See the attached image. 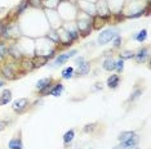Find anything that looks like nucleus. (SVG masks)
Here are the masks:
<instances>
[{
  "label": "nucleus",
  "mask_w": 151,
  "mask_h": 149,
  "mask_svg": "<svg viewBox=\"0 0 151 149\" xmlns=\"http://www.w3.org/2000/svg\"><path fill=\"white\" fill-rule=\"evenodd\" d=\"M133 149H141V148H138V147H134V148H133Z\"/></svg>",
  "instance_id": "c9c22d12"
},
{
  "label": "nucleus",
  "mask_w": 151,
  "mask_h": 149,
  "mask_svg": "<svg viewBox=\"0 0 151 149\" xmlns=\"http://www.w3.org/2000/svg\"><path fill=\"white\" fill-rule=\"evenodd\" d=\"M120 84V77L118 74H111V76L107 79V86L110 89H116Z\"/></svg>",
  "instance_id": "1a4fd4ad"
},
{
  "label": "nucleus",
  "mask_w": 151,
  "mask_h": 149,
  "mask_svg": "<svg viewBox=\"0 0 151 149\" xmlns=\"http://www.w3.org/2000/svg\"><path fill=\"white\" fill-rule=\"evenodd\" d=\"M111 41H112V45H114V48H119V46L122 45V37L118 35V36H115L114 39L111 40Z\"/></svg>",
  "instance_id": "cd10ccee"
},
{
  "label": "nucleus",
  "mask_w": 151,
  "mask_h": 149,
  "mask_svg": "<svg viewBox=\"0 0 151 149\" xmlns=\"http://www.w3.org/2000/svg\"><path fill=\"white\" fill-rule=\"evenodd\" d=\"M115 66H116V60H114L112 58H107L102 64V67H104V70L106 71H115Z\"/></svg>",
  "instance_id": "4468645a"
},
{
  "label": "nucleus",
  "mask_w": 151,
  "mask_h": 149,
  "mask_svg": "<svg viewBox=\"0 0 151 149\" xmlns=\"http://www.w3.org/2000/svg\"><path fill=\"white\" fill-rule=\"evenodd\" d=\"M79 37V32L76 30H73V31H67V41L68 43H74L75 40H78Z\"/></svg>",
  "instance_id": "aec40b11"
},
{
  "label": "nucleus",
  "mask_w": 151,
  "mask_h": 149,
  "mask_svg": "<svg viewBox=\"0 0 151 149\" xmlns=\"http://www.w3.org/2000/svg\"><path fill=\"white\" fill-rule=\"evenodd\" d=\"M146 37H147V30H141L138 33H136L133 36V39H136L138 43H143L146 40Z\"/></svg>",
  "instance_id": "a211bd4d"
},
{
  "label": "nucleus",
  "mask_w": 151,
  "mask_h": 149,
  "mask_svg": "<svg viewBox=\"0 0 151 149\" xmlns=\"http://www.w3.org/2000/svg\"><path fill=\"white\" fill-rule=\"evenodd\" d=\"M19 66L23 68V71L25 72H27V71H32L35 67H34V62L32 59H29V58H22L21 59V64Z\"/></svg>",
  "instance_id": "9b49d317"
},
{
  "label": "nucleus",
  "mask_w": 151,
  "mask_h": 149,
  "mask_svg": "<svg viewBox=\"0 0 151 149\" xmlns=\"http://www.w3.org/2000/svg\"><path fill=\"white\" fill-rule=\"evenodd\" d=\"M143 13H145V9H141V11H138L137 13H134V14H129L128 17L129 18H138V17H141L143 14Z\"/></svg>",
  "instance_id": "c756f323"
},
{
  "label": "nucleus",
  "mask_w": 151,
  "mask_h": 149,
  "mask_svg": "<svg viewBox=\"0 0 151 149\" xmlns=\"http://www.w3.org/2000/svg\"><path fill=\"white\" fill-rule=\"evenodd\" d=\"M27 1H29V5L35 6V8H39L43 5V0H27Z\"/></svg>",
  "instance_id": "bb28decb"
},
{
  "label": "nucleus",
  "mask_w": 151,
  "mask_h": 149,
  "mask_svg": "<svg viewBox=\"0 0 151 149\" xmlns=\"http://www.w3.org/2000/svg\"><path fill=\"white\" fill-rule=\"evenodd\" d=\"M134 135H136L134 131H123L118 136V139H119V141H125V140H128V139L133 138Z\"/></svg>",
  "instance_id": "f3484780"
},
{
  "label": "nucleus",
  "mask_w": 151,
  "mask_h": 149,
  "mask_svg": "<svg viewBox=\"0 0 151 149\" xmlns=\"http://www.w3.org/2000/svg\"><path fill=\"white\" fill-rule=\"evenodd\" d=\"M48 39L52 40L53 43H60L61 39H60V33H57L56 31H50L48 33Z\"/></svg>",
  "instance_id": "4be33fe9"
},
{
  "label": "nucleus",
  "mask_w": 151,
  "mask_h": 149,
  "mask_svg": "<svg viewBox=\"0 0 151 149\" xmlns=\"http://www.w3.org/2000/svg\"><path fill=\"white\" fill-rule=\"evenodd\" d=\"M79 68H78V74H87L89 72V70H91V66H89V63L88 62H85L83 63L81 66H78Z\"/></svg>",
  "instance_id": "6ab92c4d"
},
{
  "label": "nucleus",
  "mask_w": 151,
  "mask_h": 149,
  "mask_svg": "<svg viewBox=\"0 0 151 149\" xmlns=\"http://www.w3.org/2000/svg\"><path fill=\"white\" fill-rule=\"evenodd\" d=\"M139 143V136L138 135H134L133 138L128 139L125 141H120V144L118 147H115L114 149H133L134 147H137V144Z\"/></svg>",
  "instance_id": "7ed1b4c3"
},
{
  "label": "nucleus",
  "mask_w": 151,
  "mask_h": 149,
  "mask_svg": "<svg viewBox=\"0 0 151 149\" xmlns=\"http://www.w3.org/2000/svg\"><path fill=\"white\" fill-rule=\"evenodd\" d=\"M147 57H149V48H142V49L138 50V53L134 54V58H136V60L138 63L145 62Z\"/></svg>",
  "instance_id": "0eeeda50"
},
{
  "label": "nucleus",
  "mask_w": 151,
  "mask_h": 149,
  "mask_svg": "<svg viewBox=\"0 0 151 149\" xmlns=\"http://www.w3.org/2000/svg\"><path fill=\"white\" fill-rule=\"evenodd\" d=\"M9 149H23V143H22V139L21 136H16L9 140L8 143Z\"/></svg>",
  "instance_id": "423d86ee"
},
{
  "label": "nucleus",
  "mask_w": 151,
  "mask_h": 149,
  "mask_svg": "<svg viewBox=\"0 0 151 149\" xmlns=\"http://www.w3.org/2000/svg\"><path fill=\"white\" fill-rule=\"evenodd\" d=\"M27 6H29V1H27V0H22V1L19 3L18 8H17V13H18V14H21V13H23V12L26 11Z\"/></svg>",
  "instance_id": "5701e85b"
},
{
  "label": "nucleus",
  "mask_w": 151,
  "mask_h": 149,
  "mask_svg": "<svg viewBox=\"0 0 151 149\" xmlns=\"http://www.w3.org/2000/svg\"><path fill=\"white\" fill-rule=\"evenodd\" d=\"M62 91H63V85L61 82H57L54 86H52L49 94L50 95H53V96H60L61 94H62Z\"/></svg>",
  "instance_id": "f8f14e48"
},
{
  "label": "nucleus",
  "mask_w": 151,
  "mask_h": 149,
  "mask_svg": "<svg viewBox=\"0 0 151 149\" xmlns=\"http://www.w3.org/2000/svg\"><path fill=\"white\" fill-rule=\"evenodd\" d=\"M4 127H5V123L3 122L1 120H0V131H1V130H4Z\"/></svg>",
  "instance_id": "473e14b6"
},
{
  "label": "nucleus",
  "mask_w": 151,
  "mask_h": 149,
  "mask_svg": "<svg viewBox=\"0 0 151 149\" xmlns=\"http://www.w3.org/2000/svg\"><path fill=\"white\" fill-rule=\"evenodd\" d=\"M141 94H142V90H141V89H136V90L132 93V95H130V98H129V101L136 100L137 98H139Z\"/></svg>",
  "instance_id": "393cba45"
},
{
  "label": "nucleus",
  "mask_w": 151,
  "mask_h": 149,
  "mask_svg": "<svg viewBox=\"0 0 151 149\" xmlns=\"http://www.w3.org/2000/svg\"><path fill=\"white\" fill-rule=\"evenodd\" d=\"M52 82H53V79H50V77H45V79H40V80L36 82V89L40 91L42 89H44V87L48 86L49 84H52Z\"/></svg>",
  "instance_id": "ddd939ff"
},
{
  "label": "nucleus",
  "mask_w": 151,
  "mask_h": 149,
  "mask_svg": "<svg viewBox=\"0 0 151 149\" xmlns=\"http://www.w3.org/2000/svg\"><path fill=\"white\" fill-rule=\"evenodd\" d=\"M123 68H124V60L123 59H119L116 60V66H115V70L118 72H123Z\"/></svg>",
  "instance_id": "a878e982"
},
{
  "label": "nucleus",
  "mask_w": 151,
  "mask_h": 149,
  "mask_svg": "<svg viewBox=\"0 0 151 149\" xmlns=\"http://www.w3.org/2000/svg\"><path fill=\"white\" fill-rule=\"evenodd\" d=\"M118 35H119L118 28H107V30H105V31H102L101 33H99L98 43L101 44V45L107 44V43H110L115 36H118Z\"/></svg>",
  "instance_id": "f257e3e1"
},
{
  "label": "nucleus",
  "mask_w": 151,
  "mask_h": 149,
  "mask_svg": "<svg viewBox=\"0 0 151 149\" xmlns=\"http://www.w3.org/2000/svg\"><path fill=\"white\" fill-rule=\"evenodd\" d=\"M8 55V45L5 43H0V59Z\"/></svg>",
  "instance_id": "412c9836"
},
{
  "label": "nucleus",
  "mask_w": 151,
  "mask_h": 149,
  "mask_svg": "<svg viewBox=\"0 0 151 149\" xmlns=\"http://www.w3.org/2000/svg\"><path fill=\"white\" fill-rule=\"evenodd\" d=\"M94 126H96L94 123H92V125H87V126L84 127V131H85V133H89V131L93 130V127H94Z\"/></svg>",
  "instance_id": "7c9ffc66"
},
{
  "label": "nucleus",
  "mask_w": 151,
  "mask_h": 149,
  "mask_svg": "<svg viewBox=\"0 0 151 149\" xmlns=\"http://www.w3.org/2000/svg\"><path fill=\"white\" fill-rule=\"evenodd\" d=\"M11 100H12V91L5 89L0 94V106H5V104H8Z\"/></svg>",
  "instance_id": "6e6552de"
},
{
  "label": "nucleus",
  "mask_w": 151,
  "mask_h": 149,
  "mask_svg": "<svg viewBox=\"0 0 151 149\" xmlns=\"http://www.w3.org/2000/svg\"><path fill=\"white\" fill-rule=\"evenodd\" d=\"M32 62H34V67L37 68V67H42V66H44V64H47L48 58H47V55L39 54V55H36L35 58L32 59Z\"/></svg>",
  "instance_id": "9d476101"
},
{
  "label": "nucleus",
  "mask_w": 151,
  "mask_h": 149,
  "mask_svg": "<svg viewBox=\"0 0 151 149\" xmlns=\"http://www.w3.org/2000/svg\"><path fill=\"white\" fill-rule=\"evenodd\" d=\"M74 136H75V131L74 130H68L66 134L63 135V144L65 145H68L73 143L74 140Z\"/></svg>",
  "instance_id": "dca6fc26"
},
{
  "label": "nucleus",
  "mask_w": 151,
  "mask_h": 149,
  "mask_svg": "<svg viewBox=\"0 0 151 149\" xmlns=\"http://www.w3.org/2000/svg\"><path fill=\"white\" fill-rule=\"evenodd\" d=\"M29 107V100L26 99V98H19V99H17L13 101V111L16 112V113H22V112L26 111V108Z\"/></svg>",
  "instance_id": "39448f33"
},
{
  "label": "nucleus",
  "mask_w": 151,
  "mask_h": 149,
  "mask_svg": "<svg viewBox=\"0 0 151 149\" xmlns=\"http://www.w3.org/2000/svg\"><path fill=\"white\" fill-rule=\"evenodd\" d=\"M4 85H5V81L4 80H0V87H3Z\"/></svg>",
  "instance_id": "72a5a7b5"
},
{
  "label": "nucleus",
  "mask_w": 151,
  "mask_h": 149,
  "mask_svg": "<svg viewBox=\"0 0 151 149\" xmlns=\"http://www.w3.org/2000/svg\"><path fill=\"white\" fill-rule=\"evenodd\" d=\"M75 71L73 67H66L65 70H62V72H61V77H62L63 80H70L71 77L74 76Z\"/></svg>",
  "instance_id": "2eb2a0df"
},
{
  "label": "nucleus",
  "mask_w": 151,
  "mask_h": 149,
  "mask_svg": "<svg viewBox=\"0 0 151 149\" xmlns=\"http://www.w3.org/2000/svg\"><path fill=\"white\" fill-rule=\"evenodd\" d=\"M52 86H53V82H52V84H49L48 86H45L44 89L40 90V94H42L43 96H44V95H48V94H49V91H50V89H52Z\"/></svg>",
  "instance_id": "c85d7f7f"
},
{
  "label": "nucleus",
  "mask_w": 151,
  "mask_h": 149,
  "mask_svg": "<svg viewBox=\"0 0 151 149\" xmlns=\"http://www.w3.org/2000/svg\"><path fill=\"white\" fill-rule=\"evenodd\" d=\"M0 73L3 74V77H5L6 80H14L17 77L16 74V70L13 67V64L11 63H5L0 67Z\"/></svg>",
  "instance_id": "f03ea898"
},
{
  "label": "nucleus",
  "mask_w": 151,
  "mask_h": 149,
  "mask_svg": "<svg viewBox=\"0 0 151 149\" xmlns=\"http://www.w3.org/2000/svg\"><path fill=\"white\" fill-rule=\"evenodd\" d=\"M83 63H85V58L84 57H80V58H76V64L78 66H81Z\"/></svg>",
  "instance_id": "2f4dec72"
},
{
  "label": "nucleus",
  "mask_w": 151,
  "mask_h": 149,
  "mask_svg": "<svg viewBox=\"0 0 151 149\" xmlns=\"http://www.w3.org/2000/svg\"><path fill=\"white\" fill-rule=\"evenodd\" d=\"M1 32H3V23L0 22V35H1Z\"/></svg>",
  "instance_id": "f704fd0d"
},
{
  "label": "nucleus",
  "mask_w": 151,
  "mask_h": 149,
  "mask_svg": "<svg viewBox=\"0 0 151 149\" xmlns=\"http://www.w3.org/2000/svg\"><path fill=\"white\" fill-rule=\"evenodd\" d=\"M78 52L76 50H70V52H67V53H63V54H60V55L57 57L56 59H54V62L52 66L53 67H58V66H62L63 63H66L70 58H73V57Z\"/></svg>",
  "instance_id": "20e7f679"
},
{
  "label": "nucleus",
  "mask_w": 151,
  "mask_h": 149,
  "mask_svg": "<svg viewBox=\"0 0 151 149\" xmlns=\"http://www.w3.org/2000/svg\"><path fill=\"white\" fill-rule=\"evenodd\" d=\"M130 58H134V53L133 52H129V50H127V52H123L120 53V59H130Z\"/></svg>",
  "instance_id": "b1692460"
}]
</instances>
